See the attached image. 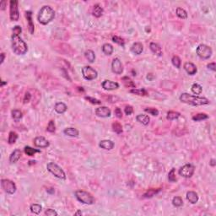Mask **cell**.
<instances>
[{
	"label": "cell",
	"mask_w": 216,
	"mask_h": 216,
	"mask_svg": "<svg viewBox=\"0 0 216 216\" xmlns=\"http://www.w3.org/2000/svg\"><path fill=\"white\" fill-rule=\"evenodd\" d=\"M114 51V48L112 47V45H111L110 43H105L103 46H102V52L104 53V54L107 55V56H110L112 54Z\"/></svg>",
	"instance_id": "obj_27"
},
{
	"label": "cell",
	"mask_w": 216,
	"mask_h": 216,
	"mask_svg": "<svg viewBox=\"0 0 216 216\" xmlns=\"http://www.w3.org/2000/svg\"><path fill=\"white\" fill-rule=\"evenodd\" d=\"M122 83H123L124 86H125L126 88H133V89L136 88V85H135V84L133 83V81L132 79H130L129 77H127V76L122 77Z\"/></svg>",
	"instance_id": "obj_25"
},
{
	"label": "cell",
	"mask_w": 216,
	"mask_h": 216,
	"mask_svg": "<svg viewBox=\"0 0 216 216\" xmlns=\"http://www.w3.org/2000/svg\"><path fill=\"white\" fill-rule=\"evenodd\" d=\"M10 18L12 21H18L20 18L18 1L11 0L10 2Z\"/></svg>",
	"instance_id": "obj_9"
},
{
	"label": "cell",
	"mask_w": 216,
	"mask_h": 216,
	"mask_svg": "<svg viewBox=\"0 0 216 216\" xmlns=\"http://www.w3.org/2000/svg\"><path fill=\"white\" fill-rule=\"evenodd\" d=\"M191 90H192V92L195 95H201V93L203 92V88L201 86L200 84H197V83H194V84L192 85L191 87Z\"/></svg>",
	"instance_id": "obj_35"
},
{
	"label": "cell",
	"mask_w": 216,
	"mask_h": 216,
	"mask_svg": "<svg viewBox=\"0 0 216 216\" xmlns=\"http://www.w3.org/2000/svg\"><path fill=\"white\" fill-rule=\"evenodd\" d=\"M63 133L69 137H78L79 136V131L74 127H67L63 130Z\"/></svg>",
	"instance_id": "obj_23"
},
{
	"label": "cell",
	"mask_w": 216,
	"mask_h": 216,
	"mask_svg": "<svg viewBox=\"0 0 216 216\" xmlns=\"http://www.w3.org/2000/svg\"><path fill=\"white\" fill-rule=\"evenodd\" d=\"M54 17H55V11L53 8L49 5H44L38 13L37 20L40 24L46 26L53 21Z\"/></svg>",
	"instance_id": "obj_2"
},
{
	"label": "cell",
	"mask_w": 216,
	"mask_h": 216,
	"mask_svg": "<svg viewBox=\"0 0 216 216\" xmlns=\"http://www.w3.org/2000/svg\"><path fill=\"white\" fill-rule=\"evenodd\" d=\"M194 171H195V168L192 164H186L179 169L178 173L182 177L190 178V177L193 176V175L194 174Z\"/></svg>",
	"instance_id": "obj_10"
},
{
	"label": "cell",
	"mask_w": 216,
	"mask_h": 216,
	"mask_svg": "<svg viewBox=\"0 0 216 216\" xmlns=\"http://www.w3.org/2000/svg\"><path fill=\"white\" fill-rule=\"evenodd\" d=\"M111 70L114 74H122L123 72V66L121 60L118 58H114L111 63Z\"/></svg>",
	"instance_id": "obj_11"
},
{
	"label": "cell",
	"mask_w": 216,
	"mask_h": 216,
	"mask_svg": "<svg viewBox=\"0 0 216 216\" xmlns=\"http://www.w3.org/2000/svg\"><path fill=\"white\" fill-rule=\"evenodd\" d=\"M45 215L48 216H57L58 215V213L54 209H48L47 210L45 211Z\"/></svg>",
	"instance_id": "obj_49"
},
{
	"label": "cell",
	"mask_w": 216,
	"mask_h": 216,
	"mask_svg": "<svg viewBox=\"0 0 216 216\" xmlns=\"http://www.w3.org/2000/svg\"><path fill=\"white\" fill-rule=\"evenodd\" d=\"M84 57L86 58V59H87L90 63H92L95 62V54L92 50H87V51H85V53H84Z\"/></svg>",
	"instance_id": "obj_30"
},
{
	"label": "cell",
	"mask_w": 216,
	"mask_h": 216,
	"mask_svg": "<svg viewBox=\"0 0 216 216\" xmlns=\"http://www.w3.org/2000/svg\"><path fill=\"white\" fill-rule=\"evenodd\" d=\"M186 197H187V201L189 203H191V204H193L198 203V193L196 192H194V191H189V192H187Z\"/></svg>",
	"instance_id": "obj_20"
},
{
	"label": "cell",
	"mask_w": 216,
	"mask_h": 216,
	"mask_svg": "<svg viewBox=\"0 0 216 216\" xmlns=\"http://www.w3.org/2000/svg\"><path fill=\"white\" fill-rule=\"evenodd\" d=\"M21 155H22V152H21V149H15L11 154L10 155V162L11 164H15L20 159H21Z\"/></svg>",
	"instance_id": "obj_17"
},
{
	"label": "cell",
	"mask_w": 216,
	"mask_h": 216,
	"mask_svg": "<svg viewBox=\"0 0 216 216\" xmlns=\"http://www.w3.org/2000/svg\"><path fill=\"white\" fill-rule=\"evenodd\" d=\"M22 32V29H21V26H15L13 29V34H16V35H20Z\"/></svg>",
	"instance_id": "obj_50"
},
{
	"label": "cell",
	"mask_w": 216,
	"mask_h": 216,
	"mask_svg": "<svg viewBox=\"0 0 216 216\" xmlns=\"http://www.w3.org/2000/svg\"><path fill=\"white\" fill-rule=\"evenodd\" d=\"M136 120H137L138 122L142 123L143 125H148L149 123V121H150V118L149 117L148 115H144V114H139L136 116Z\"/></svg>",
	"instance_id": "obj_26"
},
{
	"label": "cell",
	"mask_w": 216,
	"mask_h": 216,
	"mask_svg": "<svg viewBox=\"0 0 216 216\" xmlns=\"http://www.w3.org/2000/svg\"><path fill=\"white\" fill-rule=\"evenodd\" d=\"M112 129L117 134H120L122 133V126L121 125V123L118 122H115L112 123Z\"/></svg>",
	"instance_id": "obj_39"
},
{
	"label": "cell",
	"mask_w": 216,
	"mask_h": 216,
	"mask_svg": "<svg viewBox=\"0 0 216 216\" xmlns=\"http://www.w3.org/2000/svg\"><path fill=\"white\" fill-rule=\"evenodd\" d=\"M18 139V134L14 131H11L9 133V138H8V143L10 144H14Z\"/></svg>",
	"instance_id": "obj_38"
},
{
	"label": "cell",
	"mask_w": 216,
	"mask_h": 216,
	"mask_svg": "<svg viewBox=\"0 0 216 216\" xmlns=\"http://www.w3.org/2000/svg\"><path fill=\"white\" fill-rule=\"evenodd\" d=\"M149 48H150V50H151V52L154 53V54H155L156 56H158V57H161L162 56V49L160 48V46L157 44V43H155V42H150V44H149Z\"/></svg>",
	"instance_id": "obj_18"
},
{
	"label": "cell",
	"mask_w": 216,
	"mask_h": 216,
	"mask_svg": "<svg viewBox=\"0 0 216 216\" xmlns=\"http://www.w3.org/2000/svg\"><path fill=\"white\" fill-rule=\"evenodd\" d=\"M47 169L50 173H52L54 176L58 177L59 179H65L66 178V174H65L64 171L58 165L54 163V162L48 163Z\"/></svg>",
	"instance_id": "obj_5"
},
{
	"label": "cell",
	"mask_w": 216,
	"mask_h": 216,
	"mask_svg": "<svg viewBox=\"0 0 216 216\" xmlns=\"http://www.w3.org/2000/svg\"><path fill=\"white\" fill-rule=\"evenodd\" d=\"M171 63L174 65L176 69H180L181 68V64H182V61L181 58L178 56H173L171 58Z\"/></svg>",
	"instance_id": "obj_41"
},
{
	"label": "cell",
	"mask_w": 216,
	"mask_h": 216,
	"mask_svg": "<svg viewBox=\"0 0 216 216\" xmlns=\"http://www.w3.org/2000/svg\"><path fill=\"white\" fill-rule=\"evenodd\" d=\"M92 14H93V15L95 16V17H96V18H100V16L103 15V9H102V7H101L99 4H95V5L93 6Z\"/></svg>",
	"instance_id": "obj_24"
},
{
	"label": "cell",
	"mask_w": 216,
	"mask_h": 216,
	"mask_svg": "<svg viewBox=\"0 0 216 216\" xmlns=\"http://www.w3.org/2000/svg\"><path fill=\"white\" fill-rule=\"evenodd\" d=\"M67 109H68V106L63 102H58L55 104V106H54V110L56 111V112H58V114H63L67 111Z\"/></svg>",
	"instance_id": "obj_22"
},
{
	"label": "cell",
	"mask_w": 216,
	"mask_h": 216,
	"mask_svg": "<svg viewBox=\"0 0 216 216\" xmlns=\"http://www.w3.org/2000/svg\"><path fill=\"white\" fill-rule=\"evenodd\" d=\"M24 151L27 155L29 156H34L35 154L37 153H41V150L40 149H34V148L30 147V146H26L24 148Z\"/></svg>",
	"instance_id": "obj_28"
},
{
	"label": "cell",
	"mask_w": 216,
	"mask_h": 216,
	"mask_svg": "<svg viewBox=\"0 0 216 216\" xmlns=\"http://www.w3.org/2000/svg\"><path fill=\"white\" fill-rule=\"evenodd\" d=\"M6 4H7V2L6 1H2L0 3V9H1V10H5Z\"/></svg>",
	"instance_id": "obj_53"
},
{
	"label": "cell",
	"mask_w": 216,
	"mask_h": 216,
	"mask_svg": "<svg viewBox=\"0 0 216 216\" xmlns=\"http://www.w3.org/2000/svg\"><path fill=\"white\" fill-rule=\"evenodd\" d=\"M101 85H102V88L105 90H115L119 88V84L117 82H114L108 79L104 80Z\"/></svg>",
	"instance_id": "obj_14"
},
{
	"label": "cell",
	"mask_w": 216,
	"mask_h": 216,
	"mask_svg": "<svg viewBox=\"0 0 216 216\" xmlns=\"http://www.w3.org/2000/svg\"><path fill=\"white\" fill-rule=\"evenodd\" d=\"M114 113H115V116L117 118H122V110L119 107H116L115 109V111H114Z\"/></svg>",
	"instance_id": "obj_51"
},
{
	"label": "cell",
	"mask_w": 216,
	"mask_h": 216,
	"mask_svg": "<svg viewBox=\"0 0 216 216\" xmlns=\"http://www.w3.org/2000/svg\"><path fill=\"white\" fill-rule=\"evenodd\" d=\"M4 58H5V54L4 53H1V64H3L4 62Z\"/></svg>",
	"instance_id": "obj_54"
},
{
	"label": "cell",
	"mask_w": 216,
	"mask_h": 216,
	"mask_svg": "<svg viewBox=\"0 0 216 216\" xmlns=\"http://www.w3.org/2000/svg\"><path fill=\"white\" fill-rule=\"evenodd\" d=\"M1 187L8 194H14L17 190L15 183L10 179L1 180Z\"/></svg>",
	"instance_id": "obj_8"
},
{
	"label": "cell",
	"mask_w": 216,
	"mask_h": 216,
	"mask_svg": "<svg viewBox=\"0 0 216 216\" xmlns=\"http://www.w3.org/2000/svg\"><path fill=\"white\" fill-rule=\"evenodd\" d=\"M4 84H7V81L6 82H4V80H1V87H3Z\"/></svg>",
	"instance_id": "obj_58"
},
{
	"label": "cell",
	"mask_w": 216,
	"mask_h": 216,
	"mask_svg": "<svg viewBox=\"0 0 216 216\" xmlns=\"http://www.w3.org/2000/svg\"><path fill=\"white\" fill-rule=\"evenodd\" d=\"M47 131L49 133H54L56 131V125H55V122L53 120L49 121L47 127Z\"/></svg>",
	"instance_id": "obj_44"
},
{
	"label": "cell",
	"mask_w": 216,
	"mask_h": 216,
	"mask_svg": "<svg viewBox=\"0 0 216 216\" xmlns=\"http://www.w3.org/2000/svg\"><path fill=\"white\" fill-rule=\"evenodd\" d=\"M196 53L198 54V56L202 59H209L212 56L213 51L209 46L206 44H200L196 49Z\"/></svg>",
	"instance_id": "obj_6"
},
{
	"label": "cell",
	"mask_w": 216,
	"mask_h": 216,
	"mask_svg": "<svg viewBox=\"0 0 216 216\" xmlns=\"http://www.w3.org/2000/svg\"><path fill=\"white\" fill-rule=\"evenodd\" d=\"M181 116L179 112L177 111H170L167 112V116H166V118L167 120H170V121H173V120H176L178 119Z\"/></svg>",
	"instance_id": "obj_32"
},
{
	"label": "cell",
	"mask_w": 216,
	"mask_h": 216,
	"mask_svg": "<svg viewBox=\"0 0 216 216\" xmlns=\"http://www.w3.org/2000/svg\"><path fill=\"white\" fill-rule=\"evenodd\" d=\"M161 191V188H157V189H149L148 190L147 192L144 194V198H153L154 196H155L157 193H159Z\"/></svg>",
	"instance_id": "obj_29"
},
{
	"label": "cell",
	"mask_w": 216,
	"mask_h": 216,
	"mask_svg": "<svg viewBox=\"0 0 216 216\" xmlns=\"http://www.w3.org/2000/svg\"><path fill=\"white\" fill-rule=\"evenodd\" d=\"M207 68L209 69H210V70H212V71H215L216 70V65H215V63H209L208 65H207Z\"/></svg>",
	"instance_id": "obj_52"
},
{
	"label": "cell",
	"mask_w": 216,
	"mask_h": 216,
	"mask_svg": "<svg viewBox=\"0 0 216 216\" xmlns=\"http://www.w3.org/2000/svg\"><path fill=\"white\" fill-rule=\"evenodd\" d=\"M26 18L27 23H28V30L29 32L33 35L34 31H35V26L32 21V12L31 11H26Z\"/></svg>",
	"instance_id": "obj_15"
},
{
	"label": "cell",
	"mask_w": 216,
	"mask_h": 216,
	"mask_svg": "<svg viewBox=\"0 0 216 216\" xmlns=\"http://www.w3.org/2000/svg\"><path fill=\"white\" fill-rule=\"evenodd\" d=\"M30 209L31 211V213L35 214V215H39L42 210V206L38 204H33L30 207Z\"/></svg>",
	"instance_id": "obj_36"
},
{
	"label": "cell",
	"mask_w": 216,
	"mask_h": 216,
	"mask_svg": "<svg viewBox=\"0 0 216 216\" xmlns=\"http://www.w3.org/2000/svg\"><path fill=\"white\" fill-rule=\"evenodd\" d=\"M208 118H209V116L206 113H198L192 117V119L194 122H200L203 120H206Z\"/></svg>",
	"instance_id": "obj_37"
},
{
	"label": "cell",
	"mask_w": 216,
	"mask_h": 216,
	"mask_svg": "<svg viewBox=\"0 0 216 216\" xmlns=\"http://www.w3.org/2000/svg\"><path fill=\"white\" fill-rule=\"evenodd\" d=\"M180 101L182 103L187 104V105H194V106H199V105H204L209 104V100L206 97H201L198 95H190L188 93H182L179 97Z\"/></svg>",
	"instance_id": "obj_1"
},
{
	"label": "cell",
	"mask_w": 216,
	"mask_h": 216,
	"mask_svg": "<svg viewBox=\"0 0 216 216\" xmlns=\"http://www.w3.org/2000/svg\"><path fill=\"white\" fill-rule=\"evenodd\" d=\"M47 191H48V193H54V192H55L53 188H49V189H48Z\"/></svg>",
	"instance_id": "obj_57"
},
{
	"label": "cell",
	"mask_w": 216,
	"mask_h": 216,
	"mask_svg": "<svg viewBox=\"0 0 216 216\" xmlns=\"http://www.w3.org/2000/svg\"><path fill=\"white\" fill-rule=\"evenodd\" d=\"M31 99H32V95L29 92V91H27L26 93V95H25V96H24L23 101H24L25 104H26V103H29Z\"/></svg>",
	"instance_id": "obj_48"
},
{
	"label": "cell",
	"mask_w": 216,
	"mask_h": 216,
	"mask_svg": "<svg viewBox=\"0 0 216 216\" xmlns=\"http://www.w3.org/2000/svg\"><path fill=\"white\" fill-rule=\"evenodd\" d=\"M209 165H210L211 166H215L216 165V160L215 159H212L210 160V162H209Z\"/></svg>",
	"instance_id": "obj_55"
},
{
	"label": "cell",
	"mask_w": 216,
	"mask_h": 216,
	"mask_svg": "<svg viewBox=\"0 0 216 216\" xmlns=\"http://www.w3.org/2000/svg\"><path fill=\"white\" fill-rule=\"evenodd\" d=\"M144 111L154 116H157L159 115V111L156 108H145Z\"/></svg>",
	"instance_id": "obj_46"
},
{
	"label": "cell",
	"mask_w": 216,
	"mask_h": 216,
	"mask_svg": "<svg viewBox=\"0 0 216 216\" xmlns=\"http://www.w3.org/2000/svg\"><path fill=\"white\" fill-rule=\"evenodd\" d=\"M111 110L106 106H100L95 109V115L99 117H102V118L109 117L111 116Z\"/></svg>",
	"instance_id": "obj_12"
},
{
	"label": "cell",
	"mask_w": 216,
	"mask_h": 216,
	"mask_svg": "<svg viewBox=\"0 0 216 216\" xmlns=\"http://www.w3.org/2000/svg\"><path fill=\"white\" fill-rule=\"evenodd\" d=\"M74 195L76 198L82 204H87V205H91L94 204L95 202V198L90 194V193L84 191V190H77L74 193Z\"/></svg>",
	"instance_id": "obj_4"
},
{
	"label": "cell",
	"mask_w": 216,
	"mask_h": 216,
	"mask_svg": "<svg viewBox=\"0 0 216 216\" xmlns=\"http://www.w3.org/2000/svg\"><path fill=\"white\" fill-rule=\"evenodd\" d=\"M34 145L37 148H48L50 145V143L42 136H37L33 140Z\"/></svg>",
	"instance_id": "obj_13"
},
{
	"label": "cell",
	"mask_w": 216,
	"mask_h": 216,
	"mask_svg": "<svg viewBox=\"0 0 216 216\" xmlns=\"http://www.w3.org/2000/svg\"><path fill=\"white\" fill-rule=\"evenodd\" d=\"M168 180L171 182H176V169L172 168L171 171L168 173Z\"/></svg>",
	"instance_id": "obj_42"
},
{
	"label": "cell",
	"mask_w": 216,
	"mask_h": 216,
	"mask_svg": "<svg viewBox=\"0 0 216 216\" xmlns=\"http://www.w3.org/2000/svg\"><path fill=\"white\" fill-rule=\"evenodd\" d=\"M12 50L16 55H25L28 52V46L20 35L12 34Z\"/></svg>",
	"instance_id": "obj_3"
},
{
	"label": "cell",
	"mask_w": 216,
	"mask_h": 216,
	"mask_svg": "<svg viewBox=\"0 0 216 216\" xmlns=\"http://www.w3.org/2000/svg\"><path fill=\"white\" fill-rule=\"evenodd\" d=\"M176 16H177L178 18L182 19V20H186V19L187 18V11L185 10L184 9L180 8V7H178V8L176 9Z\"/></svg>",
	"instance_id": "obj_31"
},
{
	"label": "cell",
	"mask_w": 216,
	"mask_h": 216,
	"mask_svg": "<svg viewBox=\"0 0 216 216\" xmlns=\"http://www.w3.org/2000/svg\"><path fill=\"white\" fill-rule=\"evenodd\" d=\"M99 146L101 149H106V150H111V149H112L114 148L115 144H114V142H112L111 140L105 139V140H101L99 143Z\"/></svg>",
	"instance_id": "obj_19"
},
{
	"label": "cell",
	"mask_w": 216,
	"mask_h": 216,
	"mask_svg": "<svg viewBox=\"0 0 216 216\" xmlns=\"http://www.w3.org/2000/svg\"><path fill=\"white\" fill-rule=\"evenodd\" d=\"M11 115H12V117H13V119H14L15 121L18 122L20 121L21 118H22L23 113H22V111H20V110L15 109V110H13V111H11Z\"/></svg>",
	"instance_id": "obj_34"
},
{
	"label": "cell",
	"mask_w": 216,
	"mask_h": 216,
	"mask_svg": "<svg viewBox=\"0 0 216 216\" xmlns=\"http://www.w3.org/2000/svg\"><path fill=\"white\" fill-rule=\"evenodd\" d=\"M74 215H82V212L80 210H78L74 214Z\"/></svg>",
	"instance_id": "obj_56"
},
{
	"label": "cell",
	"mask_w": 216,
	"mask_h": 216,
	"mask_svg": "<svg viewBox=\"0 0 216 216\" xmlns=\"http://www.w3.org/2000/svg\"><path fill=\"white\" fill-rule=\"evenodd\" d=\"M112 42H115L116 44H118V45H120L122 48H124V46H125V41L122 37H117V36L112 37Z\"/></svg>",
	"instance_id": "obj_43"
},
{
	"label": "cell",
	"mask_w": 216,
	"mask_h": 216,
	"mask_svg": "<svg viewBox=\"0 0 216 216\" xmlns=\"http://www.w3.org/2000/svg\"><path fill=\"white\" fill-rule=\"evenodd\" d=\"M130 93H132L133 95H139V96H146L148 95V92L147 90H144V89H132V90H129Z\"/></svg>",
	"instance_id": "obj_33"
},
{
	"label": "cell",
	"mask_w": 216,
	"mask_h": 216,
	"mask_svg": "<svg viewBox=\"0 0 216 216\" xmlns=\"http://www.w3.org/2000/svg\"><path fill=\"white\" fill-rule=\"evenodd\" d=\"M183 68H184L185 71L189 75H194L197 73V71H198L195 64H193V63H190V62L185 63L184 65H183Z\"/></svg>",
	"instance_id": "obj_16"
},
{
	"label": "cell",
	"mask_w": 216,
	"mask_h": 216,
	"mask_svg": "<svg viewBox=\"0 0 216 216\" xmlns=\"http://www.w3.org/2000/svg\"><path fill=\"white\" fill-rule=\"evenodd\" d=\"M124 112H125L127 116L132 115L133 112V108L132 105H126L125 108H124Z\"/></svg>",
	"instance_id": "obj_47"
},
{
	"label": "cell",
	"mask_w": 216,
	"mask_h": 216,
	"mask_svg": "<svg viewBox=\"0 0 216 216\" xmlns=\"http://www.w3.org/2000/svg\"><path fill=\"white\" fill-rule=\"evenodd\" d=\"M85 100H87L89 102H90L91 104L93 105H100L101 104V101L98 99H95V98H93V97H90V96H85L84 97Z\"/></svg>",
	"instance_id": "obj_45"
},
{
	"label": "cell",
	"mask_w": 216,
	"mask_h": 216,
	"mask_svg": "<svg viewBox=\"0 0 216 216\" xmlns=\"http://www.w3.org/2000/svg\"><path fill=\"white\" fill-rule=\"evenodd\" d=\"M82 72V75L84 77V79L90 81V80H94L97 78L98 76V73L95 69H93L90 66H84L81 69Z\"/></svg>",
	"instance_id": "obj_7"
},
{
	"label": "cell",
	"mask_w": 216,
	"mask_h": 216,
	"mask_svg": "<svg viewBox=\"0 0 216 216\" xmlns=\"http://www.w3.org/2000/svg\"><path fill=\"white\" fill-rule=\"evenodd\" d=\"M172 204L176 208H179L183 205V200L181 197H174L172 199Z\"/></svg>",
	"instance_id": "obj_40"
},
{
	"label": "cell",
	"mask_w": 216,
	"mask_h": 216,
	"mask_svg": "<svg viewBox=\"0 0 216 216\" xmlns=\"http://www.w3.org/2000/svg\"><path fill=\"white\" fill-rule=\"evenodd\" d=\"M143 51H144V47L142 43L140 42H135L131 47V52L135 55H140L143 53Z\"/></svg>",
	"instance_id": "obj_21"
}]
</instances>
